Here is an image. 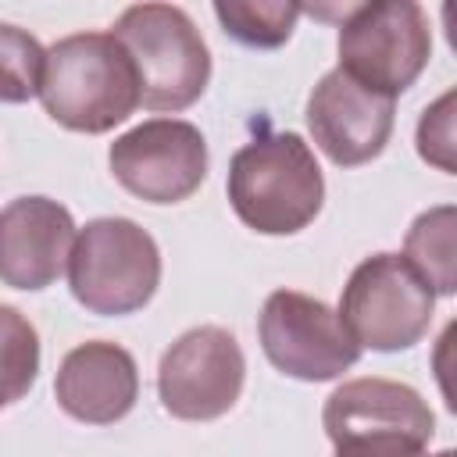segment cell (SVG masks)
Here are the masks:
<instances>
[{"label":"cell","mask_w":457,"mask_h":457,"mask_svg":"<svg viewBox=\"0 0 457 457\" xmlns=\"http://www.w3.org/2000/svg\"><path fill=\"white\" fill-rule=\"evenodd\" d=\"M336 314L361 350L396 353L428 336L436 293L403 253H371L350 271Z\"/></svg>","instance_id":"cell-6"},{"label":"cell","mask_w":457,"mask_h":457,"mask_svg":"<svg viewBox=\"0 0 457 457\" xmlns=\"http://www.w3.org/2000/svg\"><path fill=\"white\" fill-rule=\"evenodd\" d=\"M303 14L300 4H286V0H221L214 4V18L221 21L225 36H232L243 46H257V50H275L282 43H289L296 18Z\"/></svg>","instance_id":"cell-15"},{"label":"cell","mask_w":457,"mask_h":457,"mask_svg":"<svg viewBox=\"0 0 457 457\" xmlns=\"http://www.w3.org/2000/svg\"><path fill=\"white\" fill-rule=\"evenodd\" d=\"M321 425L332 443L361 432H403L421 443L436 436V414L428 400L393 378H350L336 386L321 407Z\"/></svg>","instance_id":"cell-13"},{"label":"cell","mask_w":457,"mask_h":457,"mask_svg":"<svg viewBox=\"0 0 457 457\" xmlns=\"http://www.w3.org/2000/svg\"><path fill=\"white\" fill-rule=\"evenodd\" d=\"M228 204L261 236L303 232L325 204L321 164L296 132H261L228 161Z\"/></svg>","instance_id":"cell-2"},{"label":"cell","mask_w":457,"mask_h":457,"mask_svg":"<svg viewBox=\"0 0 457 457\" xmlns=\"http://www.w3.org/2000/svg\"><path fill=\"white\" fill-rule=\"evenodd\" d=\"M257 336L271 368L300 382H332L361 357V346L339 314L325 300L296 289L268 293L257 318Z\"/></svg>","instance_id":"cell-7"},{"label":"cell","mask_w":457,"mask_h":457,"mask_svg":"<svg viewBox=\"0 0 457 457\" xmlns=\"http://www.w3.org/2000/svg\"><path fill=\"white\" fill-rule=\"evenodd\" d=\"M75 246V218L50 196H18L0 211V282L39 293L61 278Z\"/></svg>","instance_id":"cell-11"},{"label":"cell","mask_w":457,"mask_h":457,"mask_svg":"<svg viewBox=\"0 0 457 457\" xmlns=\"http://www.w3.org/2000/svg\"><path fill=\"white\" fill-rule=\"evenodd\" d=\"M453 100L457 93H443L436 104H428L418 118V157L432 168H439L443 175H453Z\"/></svg>","instance_id":"cell-18"},{"label":"cell","mask_w":457,"mask_h":457,"mask_svg":"<svg viewBox=\"0 0 457 457\" xmlns=\"http://www.w3.org/2000/svg\"><path fill=\"white\" fill-rule=\"evenodd\" d=\"M111 36L129 50L139 75V107L186 111L211 82V50L193 18L175 4H132Z\"/></svg>","instance_id":"cell-3"},{"label":"cell","mask_w":457,"mask_h":457,"mask_svg":"<svg viewBox=\"0 0 457 457\" xmlns=\"http://www.w3.org/2000/svg\"><path fill=\"white\" fill-rule=\"evenodd\" d=\"M246 382L239 339L221 325L182 332L157 364L161 407L179 421H214L228 414Z\"/></svg>","instance_id":"cell-8"},{"label":"cell","mask_w":457,"mask_h":457,"mask_svg":"<svg viewBox=\"0 0 457 457\" xmlns=\"http://www.w3.org/2000/svg\"><path fill=\"white\" fill-rule=\"evenodd\" d=\"M453 228L457 211L453 204H439L421 211L403 239V261L428 282L436 296L457 293V253H453Z\"/></svg>","instance_id":"cell-14"},{"label":"cell","mask_w":457,"mask_h":457,"mask_svg":"<svg viewBox=\"0 0 457 457\" xmlns=\"http://www.w3.org/2000/svg\"><path fill=\"white\" fill-rule=\"evenodd\" d=\"M39 375V332L11 303H0V411L29 396Z\"/></svg>","instance_id":"cell-16"},{"label":"cell","mask_w":457,"mask_h":457,"mask_svg":"<svg viewBox=\"0 0 457 457\" xmlns=\"http://www.w3.org/2000/svg\"><path fill=\"white\" fill-rule=\"evenodd\" d=\"M54 396L57 407L82 425H114L139 400L136 357L111 339L79 343L57 368Z\"/></svg>","instance_id":"cell-12"},{"label":"cell","mask_w":457,"mask_h":457,"mask_svg":"<svg viewBox=\"0 0 457 457\" xmlns=\"http://www.w3.org/2000/svg\"><path fill=\"white\" fill-rule=\"evenodd\" d=\"M46 50L18 25L0 21V104H25L39 93Z\"/></svg>","instance_id":"cell-17"},{"label":"cell","mask_w":457,"mask_h":457,"mask_svg":"<svg viewBox=\"0 0 457 457\" xmlns=\"http://www.w3.org/2000/svg\"><path fill=\"white\" fill-rule=\"evenodd\" d=\"M436 457H457V453H453V450H439Z\"/></svg>","instance_id":"cell-20"},{"label":"cell","mask_w":457,"mask_h":457,"mask_svg":"<svg viewBox=\"0 0 457 457\" xmlns=\"http://www.w3.org/2000/svg\"><path fill=\"white\" fill-rule=\"evenodd\" d=\"M332 446H336V457H425L428 443L403 432H361Z\"/></svg>","instance_id":"cell-19"},{"label":"cell","mask_w":457,"mask_h":457,"mask_svg":"<svg viewBox=\"0 0 457 457\" xmlns=\"http://www.w3.org/2000/svg\"><path fill=\"white\" fill-rule=\"evenodd\" d=\"M36 96L61 129L104 136L136 114L139 75L111 32H75L46 50Z\"/></svg>","instance_id":"cell-1"},{"label":"cell","mask_w":457,"mask_h":457,"mask_svg":"<svg viewBox=\"0 0 457 457\" xmlns=\"http://www.w3.org/2000/svg\"><path fill=\"white\" fill-rule=\"evenodd\" d=\"M161 286L157 239L132 218H93L75 232L68 257L71 296L104 318L143 311Z\"/></svg>","instance_id":"cell-4"},{"label":"cell","mask_w":457,"mask_h":457,"mask_svg":"<svg viewBox=\"0 0 457 457\" xmlns=\"http://www.w3.org/2000/svg\"><path fill=\"white\" fill-rule=\"evenodd\" d=\"M107 164L136 200L182 204L207 179V139L193 121L150 118L111 143Z\"/></svg>","instance_id":"cell-9"},{"label":"cell","mask_w":457,"mask_h":457,"mask_svg":"<svg viewBox=\"0 0 457 457\" xmlns=\"http://www.w3.org/2000/svg\"><path fill=\"white\" fill-rule=\"evenodd\" d=\"M303 118L318 150L332 164L361 168L386 150L396 121V100H386L332 68L314 82Z\"/></svg>","instance_id":"cell-10"},{"label":"cell","mask_w":457,"mask_h":457,"mask_svg":"<svg viewBox=\"0 0 457 457\" xmlns=\"http://www.w3.org/2000/svg\"><path fill=\"white\" fill-rule=\"evenodd\" d=\"M339 71L357 86L396 100L432 57V25L414 0L346 4L339 18Z\"/></svg>","instance_id":"cell-5"}]
</instances>
